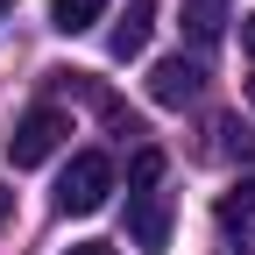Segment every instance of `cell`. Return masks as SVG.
<instances>
[{
	"instance_id": "obj_1",
	"label": "cell",
	"mask_w": 255,
	"mask_h": 255,
	"mask_svg": "<svg viewBox=\"0 0 255 255\" xmlns=\"http://www.w3.org/2000/svg\"><path fill=\"white\" fill-rule=\"evenodd\" d=\"M128 241L142 255L170 248V191H163V149H135L128 170Z\"/></svg>"
},
{
	"instance_id": "obj_2",
	"label": "cell",
	"mask_w": 255,
	"mask_h": 255,
	"mask_svg": "<svg viewBox=\"0 0 255 255\" xmlns=\"http://www.w3.org/2000/svg\"><path fill=\"white\" fill-rule=\"evenodd\" d=\"M107 199H114V163H107L100 149H78L71 170L57 177V213L64 220H85V213H100Z\"/></svg>"
},
{
	"instance_id": "obj_3",
	"label": "cell",
	"mask_w": 255,
	"mask_h": 255,
	"mask_svg": "<svg viewBox=\"0 0 255 255\" xmlns=\"http://www.w3.org/2000/svg\"><path fill=\"white\" fill-rule=\"evenodd\" d=\"M64 135H71V121H64L57 107H28V114L14 121V135H7V163H14V170H36V163H50Z\"/></svg>"
},
{
	"instance_id": "obj_4",
	"label": "cell",
	"mask_w": 255,
	"mask_h": 255,
	"mask_svg": "<svg viewBox=\"0 0 255 255\" xmlns=\"http://www.w3.org/2000/svg\"><path fill=\"white\" fill-rule=\"evenodd\" d=\"M206 92V71L191 57H163V64H149V100L156 107H191Z\"/></svg>"
},
{
	"instance_id": "obj_5",
	"label": "cell",
	"mask_w": 255,
	"mask_h": 255,
	"mask_svg": "<svg viewBox=\"0 0 255 255\" xmlns=\"http://www.w3.org/2000/svg\"><path fill=\"white\" fill-rule=\"evenodd\" d=\"M149 28H156V0H128V14L114 21V36H107V57H114V64L142 57V50H149Z\"/></svg>"
},
{
	"instance_id": "obj_6",
	"label": "cell",
	"mask_w": 255,
	"mask_h": 255,
	"mask_svg": "<svg viewBox=\"0 0 255 255\" xmlns=\"http://www.w3.org/2000/svg\"><path fill=\"white\" fill-rule=\"evenodd\" d=\"M107 7H114V0H50V28H57V36H85Z\"/></svg>"
},
{
	"instance_id": "obj_7",
	"label": "cell",
	"mask_w": 255,
	"mask_h": 255,
	"mask_svg": "<svg viewBox=\"0 0 255 255\" xmlns=\"http://www.w3.org/2000/svg\"><path fill=\"white\" fill-rule=\"evenodd\" d=\"M220 227H227L234 241H255V177H248L241 191H227V199H220Z\"/></svg>"
},
{
	"instance_id": "obj_8",
	"label": "cell",
	"mask_w": 255,
	"mask_h": 255,
	"mask_svg": "<svg viewBox=\"0 0 255 255\" xmlns=\"http://www.w3.org/2000/svg\"><path fill=\"white\" fill-rule=\"evenodd\" d=\"M184 21H191V36L213 43L220 28H227V14H220V0H184Z\"/></svg>"
},
{
	"instance_id": "obj_9",
	"label": "cell",
	"mask_w": 255,
	"mask_h": 255,
	"mask_svg": "<svg viewBox=\"0 0 255 255\" xmlns=\"http://www.w3.org/2000/svg\"><path fill=\"white\" fill-rule=\"evenodd\" d=\"M213 156H255V135L241 121H213Z\"/></svg>"
},
{
	"instance_id": "obj_10",
	"label": "cell",
	"mask_w": 255,
	"mask_h": 255,
	"mask_svg": "<svg viewBox=\"0 0 255 255\" xmlns=\"http://www.w3.org/2000/svg\"><path fill=\"white\" fill-rule=\"evenodd\" d=\"M64 255H114V248H107V241H71Z\"/></svg>"
},
{
	"instance_id": "obj_11",
	"label": "cell",
	"mask_w": 255,
	"mask_h": 255,
	"mask_svg": "<svg viewBox=\"0 0 255 255\" xmlns=\"http://www.w3.org/2000/svg\"><path fill=\"white\" fill-rule=\"evenodd\" d=\"M241 50H248V57H255V7H248V14H241Z\"/></svg>"
},
{
	"instance_id": "obj_12",
	"label": "cell",
	"mask_w": 255,
	"mask_h": 255,
	"mask_svg": "<svg viewBox=\"0 0 255 255\" xmlns=\"http://www.w3.org/2000/svg\"><path fill=\"white\" fill-rule=\"evenodd\" d=\"M7 213H14V191H7V184H0V227H7Z\"/></svg>"
},
{
	"instance_id": "obj_13",
	"label": "cell",
	"mask_w": 255,
	"mask_h": 255,
	"mask_svg": "<svg viewBox=\"0 0 255 255\" xmlns=\"http://www.w3.org/2000/svg\"><path fill=\"white\" fill-rule=\"evenodd\" d=\"M7 14H14V0H0V21H7Z\"/></svg>"
},
{
	"instance_id": "obj_14",
	"label": "cell",
	"mask_w": 255,
	"mask_h": 255,
	"mask_svg": "<svg viewBox=\"0 0 255 255\" xmlns=\"http://www.w3.org/2000/svg\"><path fill=\"white\" fill-rule=\"evenodd\" d=\"M248 107H255V78H248Z\"/></svg>"
}]
</instances>
